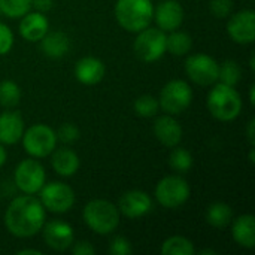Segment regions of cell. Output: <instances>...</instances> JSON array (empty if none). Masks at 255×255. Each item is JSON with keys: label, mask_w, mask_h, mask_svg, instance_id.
<instances>
[{"label": "cell", "mask_w": 255, "mask_h": 255, "mask_svg": "<svg viewBox=\"0 0 255 255\" xmlns=\"http://www.w3.org/2000/svg\"><path fill=\"white\" fill-rule=\"evenodd\" d=\"M46 220V212L39 199L33 194L15 197L6 209L4 226L7 232L19 239L37 235Z\"/></svg>", "instance_id": "6da1fadb"}, {"label": "cell", "mask_w": 255, "mask_h": 255, "mask_svg": "<svg viewBox=\"0 0 255 255\" xmlns=\"http://www.w3.org/2000/svg\"><path fill=\"white\" fill-rule=\"evenodd\" d=\"M152 16L154 4L151 0H117L115 3V18L130 33H139L146 28Z\"/></svg>", "instance_id": "7a4b0ae2"}, {"label": "cell", "mask_w": 255, "mask_h": 255, "mask_svg": "<svg viewBox=\"0 0 255 255\" xmlns=\"http://www.w3.org/2000/svg\"><path fill=\"white\" fill-rule=\"evenodd\" d=\"M208 109L211 115L223 123L233 121L239 117L242 111V99L241 94L235 90V87L217 84L208 94L206 100Z\"/></svg>", "instance_id": "3957f363"}, {"label": "cell", "mask_w": 255, "mask_h": 255, "mask_svg": "<svg viewBox=\"0 0 255 255\" xmlns=\"http://www.w3.org/2000/svg\"><path fill=\"white\" fill-rule=\"evenodd\" d=\"M84 223L97 235H109L120 224V211L109 200L94 199L88 202L82 211Z\"/></svg>", "instance_id": "277c9868"}, {"label": "cell", "mask_w": 255, "mask_h": 255, "mask_svg": "<svg viewBox=\"0 0 255 255\" xmlns=\"http://www.w3.org/2000/svg\"><path fill=\"white\" fill-rule=\"evenodd\" d=\"M24 151L33 158H45L52 154L57 146V134L46 124H34L24 130L22 134Z\"/></svg>", "instance_id": "5b68a950"}, {"label": "cell", "mask_w": 255, "mask_h": 255, "mask_svg": "<svg viewBox=\"0 0 255 255\" xmlns=\"http://www.w3.org/2000/svg\"><path fill=\"white\" fill-rule=\"evenodd\" d=\"M154 196L163 208L178 209L188 202L191 188L182 176L169 175L157 184Z\"/></svg>", "instance_id": "8992f818"}, {"label": "cell", "mask_w": 255, "mask_h": 255, "mask_svg": "<svg viewBox=\"0 0 255 255\" xmlns=\"http://www.w3.org/2000/svg\"><path fill=\"white\" fill-rule=\"evenodd\" d=\"M193 90L182 79L169 81L160 91L158 105L167 115H179L190 108Z\"/></svg>", "instance_id": "52a82bcc"}, {"label": "cell", "mask_w": 255, "mask_h": 255, "mask_svg": "<svg viewBox=\"0 0 255 255\" xmlns=\"http://www.w3.org/2000/svg\"><path fill=\"white\" fill-rule=\"evenodd\" d=\"M136 57L145 63H154L166 54V33L160 28L146 27L140 30L133 43Z\"/></svg>", "instance_id": "ba28073f"}, {"label": "cell", "mask_w": 255, "mask_h": 255, "mask_svg": "<svg viewBox=\"0 0 255 255\" xmlns=\"http://www.w3.org/2000/svg\"><path fill=\"white\" fill-rule=\"evenodd\" d=\"M13 181L18 190H21L24 194H36L45 185L46 181L45 167L33 157L25 158L19 161V164L16 166L13 173Z\"/></svg>", "instance_id": "9c48e42d"}, {"label": "cell", "mask_w": 255, "mask_h": 255, "mask_svg": "<svg viewBox=\"0 0 255 255\" xmlns=\"http://www.w3.org/2000/svg\"><path fill=\"white\" fill-rule=\"evenodd\" d=\"M40 203L43 208L54 214L69 212L75 205V191L60 181L45 184L40 188Z\"/></svg>", "instance_id": "30bf717a"}, {"label": "cell", "mask_w": 255, "mask_h": 255, "mask_svg": "<svg viewBox=\"0 0 255 255\" xmlns=\"http://www.w3.org/2000/svg\"><path fill=\"white\" fill-rule=\"evenodd\" d=\"M218 67L215 58L206 54H193L185 61V72L188 78L202 87L212 85L218 81Z\"/></svg>", "instance_id": "8fae6325"}, {"label": "cell", "mask_w": 255, "mask_h": 255, "mask_svg": "<svg viewBox=\"0 0 255 255\" xmlns=\"http://www.w3.org/2000/svg\"><path fill=\"white\" fill-rule=\"evenodd\" d=\"M227 33L233 42L239 45H250L255 39V12L253 9L241 10L230 16L227 22Z\"/></svg>", "instance_id": "7c38bea8"}, {"label": "cell", "mask_w": 255, "mask_h": 255, "mask_svg": "<svg viewBox=\"0 0 255 255\" xmlns=\"http://www.w3.org/2000/svg\"><path fill=\"white\" fill-rule=\"evenodd\" d=\"M43 241L45 244L54 250V251H66L72 247L75 242V235L73 229L70 224L60 221V220H52L46 224H43Z\"/></svg>", "instance_id": "4fadbf2b"}, {"label": "cell", "mask_w": 255, "mask_h": 255, "mask_svg": "<svg viewBox=\"0 0 255 255\" xmlns=\"http://www.w3.org/2000/svg\"><path fill=\"white\" fill-rule=\"evenodd\" d=\"M152 19L163 31L178 30L184 22V7L178 0H163L154 7Z\"/></svg>", "instance_id": "5bb4252c"}, {"label": "cell", "mask_w": 255, "mask_h": 255, "mask_svg": "<svg viewBox=\"0 0 255 255\" xmlns=\"http://www.w3.org/2000/svg\"><path fill=\"white\" fill-rule=\"evenodd\" d=\"M117 208L120 214H123L124 217L130 220H136L146 215L152 209V200L145 191L131 190L121 196Z\"/></svg>", "instance_id": "9a60e30c"}, {"label": "cell", "mask_w": 255, "mask_h": 255, "mask_svg": "<svg viewBox=\"0 0 255 255\" xmlns=\"http://www.w3.org/2000/svg\"><path fill=\"white\" fill-rule=\"evenodd\" d=\"M154 134L160 143L167 148H175L182 140V127L173 115L158 117L154 123Z\"/></svg>", "instance_id": "2e32d148"}, {"label": "cell", "mask_w": 255, "mask_h": 255, "mask_svg": "<svg viewBox=\"0 0 255 255\" xmlns=\"http://www.w3.org/2000/svg\"><path fill=\"white\" fill-rule=\"evenodd\" d=\"M24 120L19 112L7 111L0 114V143L15 145L24 134Z\"/></svg>", "instance_id": "e0dca14e"}, {"label": "cell", "mask_w": 255, "mask_h": 255, "mask_svg": "<svg viewBox=\"0 0 255 255\" xmlns=\"http://www.w3.org/2000/svg\"><path fill=\"white\" fill-rule=\"evenodd\" d=\"M49 31V22L42 12H27L21 16L19 34L28 42H39Z\"/></svg>", "instance_id": "ac0fdd59"}, {"label": "cell", "mask_w": 255, "mask_h": 255, "mask_svg": "<svg viewBox=\"0 0 255 255\" xmlns=\"http://www.w3.org/2000/svg\"><path fill=\"white\" fill-rule=\"evenodd\" d=\"M75 76L84 85L99 84L106 73V67L102 60L96 57H84L75 64Z\"/></svg>", "instance_id": "d6986e66"}, {"label": "cell", "mask_w": 255, "mask_h": 255, "mask_svg": "<svg viewBox=\"0 0 255 255\" xmlns=\"http://www.w3.org/2000/svg\"><path fill=\"white\" fill-rule=\"evenodd\" d=\"M232 235L238 245L254 250L255 247V218L254 215L247 214L241 215L236 220H233L232 224Z\"/></svg>", "instance_id": "ffe728a7"}, {"label": "cell", "mask_w": 255, "mask_h": 255, "mask_svg": "<svg viewBox=\"0 0 255 255\" xmlns=\"http://www.w3.org/2000/svg\"><path fill=\"white\" fill-rule=\"evenodd\" d=\"M79 157L75 151H72L70 148H58L52 151V160H51V166L55 170L57 175L63 176V178H69L73 176L78 169H79Z\"/></svg>", "instance_id": "44dd1931"}, {"label": "cell", "mask_w": 255, "mask_h": 255, "mask_svg": "<svg viewBox=\"0 0 255 255\" xmlns=\"http://www.w3.org/2000/svg\"><path fill=\"white\" fill-rule=\"evenodd\" d=\"M39 42L42 52L49 58H61L70 49V39L63 31H48Z\"/></svg>", "instance_id": "7402d4cb"}, {"label": "cell", "mask_w": 255, "mask_h": 255, "mask_svg": "<svg viewBox=\"0 0 255 255\" xmlns=\"http://www.w3.org/2000/svg\"><path fill=\"white\" fill-rule=\"evenodd\" d=\"M232 220H233V209L230 205L224 202H215L206 211V221L215 229L227 227L232 223Z\"/></svg>", "instance_id": "603a6c76"}, {"label": "cell", "mask_w": 255, "mask_h": 255, "mask_svg": "<svg viewBox=\"0 0 255 255\" xmlns=\"http://www.w3.org/2000/svg\"><path fill=\"white\" fill-rule=\"evenodd\" d=\"M193 48V39L185 31L173 30L169 36H166V52H170L176 57L187 55Z\"/></svg>", "instance_id": "cb8c5ba5"}, {"label": "cell", "mask_w": 255, "mask_h": 255, "mask_svg": "<svg viewBox=\"0 0 255 255\" xmlns=\"http://www.w3.org/2000/svg\"><path fill=\"white\" fill-rule=\"evenodd\" d=\"M196 253L194 245L190 239L184 236H172L167 238L161 245L163 255H193Z\"/></svg>", "instance_id": "d4e9b609"}, {"label": "cell", "mask_w": 255, "mask_h": 255, "mask_svg": "<svg viewBox=\"0 0 255 255\" xmlns=\"http://www.w3.org/2000/svg\"><path fill=\"white\" fill-rule=\"evenodd\" d=\"M242 69L235 60H226L218 67V81L224 85L236 87L241 81Z\"/></svg>", "instance_id": "484cf974"}, {"label": "cell", "mask_w": 255, "mask_h": 255, "mask_svg": "<svg viewBox=\"0 0 255 255\" xmlns=\"http://www.w3.org/2000/svg\"><path fill=\"white\" fill-rule=\"evenodd\" d=\"M21 100V90L13 81H1L0 82V106L3 108H15Z\"/></svg>", "instance_id": "4316f807"}, {"label": "cell", "mask_w": 255, "mask_h": 255, "mask_svg": "<svg viewBox=\"0 0 255 255\" xmlns=\"http://www.w3.org/2000/svg\"><path fill=\"white\" fill-rule=\"evenodd\" d=\"M169 166L179 175L187 173L193 167V155L185 148H175L169 155Z\"/></svg>", "instance_id": "83f0119b"}, {"label": "cell", "mask_w": 255, "mask_h": 255, "mask_svg": "<svg viewBox=\"0 0 255 255\" xmlns=\"http://www.w3.org/2000/svg\"><path fill=\"white\" fill-rule=\"evenodd\" d=\"M31 9V0H0V12L7 18H21Z\"/></svg>", "instance_id": "f1b7e54d"}, {"label": "cell", "mask_w": 255, "mask_h": 255, "mask_svg": "<svg viewBox=\"0 0 255 255\" xmlns=\"http://www.w3.org/2000/svg\"><path fill=\"white\" fill-rule=\"evenodd\" d=\"M158 109H160L158 99H155L151 94H143V96L137 97L136 102H134V112L139 117H143V118L155 117Z\"/></svg>", "instance_id": "f546056e"}, {"label": "cell", "mask_w": 255, "mask_h": 255, "mask_svg": "<svg viewBox=\"0 0 255 255\" xmlns=\"http://www.w3.org/2000/svg\"><path fill=\"white\" fill-rule=\"evenodd\" d=\"M55 134H57V140H58V142H61V143H64V145H70V143H73V142H76V140L79 139L81 131H79V128H78L75 124L66 123V124H63V126L55 131Z\"/></svg>", "instance_id": "4dcf8cb0"}, {"label": "cell", "mask_w": 255, "mask_h": 255, "mask_svg": "<svg viewBox=\"0 0 255 255\" xmlns=\"http://www.w3.org/2000/svg\"><path fill=\"white\" fill-rule=\"evenodd\" d=\"M109 254L112 255H130L133 253V247L130 241L124 236H115L109 242Z\"/></svg>", "instance_id": "1f68e13d"}, {"label": "cell", "mask_w": 255, "mask_h": 255, "mask_svg": "<svg viewBox=\"0 0 255 255\" xmlns=\"http://www.w3.org/2000/svg\"><path fill=\"white\" fill-rule=\"evenodd\" d=\"M209 9L215 18H229L233 10V0H211Z\"/></svg>", "instance_id": "d6a6232c"}, {"label": "cell", "mask_w": 255, "mask_h": 255, "mask_svg": "<svg viewBox=\"0 0 255 255\" xmlns=\"http://www.w3.org/2000/svg\"><path fill=\"white\" fill-rule=\"evenodd\" d=\"M13 46V33L12 30L0 22V55H6Z\"/></svg>", "instance_id": "836d02e7"}, {"label": "cell", "mask_w": 255, "mask_h": 255, "mask_svg": "<svg viewBox=\"0 0 255 255\" xmlns=\"http://www.w3.org/2000/svg\"><path fill=\"white\" fill-rule=\"evenodd\" d=\"M72 254L73 255H94L96 254V250L94 247L87 242V241H79V242H73L72 244Z\"/></svg>", "instance_id": "e575fe53"}, {"label": "cell", "mask_w": 255, "mask_h": 255, "mask_svg": "<svg viewBox=\"0 0 255 255\" xmlns=\"http://www.w3.org/2000/svg\"><path fill=\"white\" fill-rule=\"evenodd\" d=\"M54 6V0H31V7H34L36 12H49Z\"/></svg>", "instance_id": "d590c367"}, {"label": "cell", "mask_w": 255, "mask_h": 255, "mask_svg": "<svg viewBox=\"0 0 255 255\" xmlns=\"http://www.w3.org/2000/svg\"><path fill=\"white\" fill-rule=\"evenodd\" d=\"M254 126H255V120H251L250 123H248V130H247V134H248V140H250V143H251V146H254L255 140H254Z\"/></svg>", "instance_id": "8d00e7d4"}, {"label": "cell", "mask_w": 255, "mask_h": 255, "mask_svg": "<svg viewBox=\"0 0 255 255\" xmlns=\"http://www.w3.org/2000/svg\"><path fill=\"white\" fill-rule=\"evenodd\" d=\"M18 255H42V253L40 251H37V250H28V248H25V250H19L18 253H16Z\"/></svg>", "instance_id": "74e56055"}, {"label": "cell", "mask_w": 255, "mask_h": 255, "mask_svg": "<svg viewBox=\"0 0 255 255\" xmlns=\"http://www.w3.org/2000/svg\"><path fill=\"white\" fill-rule=\"evenodd\" d=\"M6 158H7V152H6L4 146L0 143V167L6 163Z\"/></svg>", "instance_id": "f35d334b"}, {"label": "cell", "mask_w": 255, "mask_h": 255, "mask_svg": "<svg viewBox=\"0 0 255 255\" xmlns=\"http://www.w3.org/2000/svg\"><path fill=\"white\" fill-rule=\"evenodd\" d=\"M254 90H255V87H254V85H251V88H250V102H251V105H253V106H254V105H255Z\"/></svg>", "instance_id": "ab89813d"}, {"label": "cell", "mask_w": 255, "mask_h": 255, "mask_svg": "<svg viewBox=\"0 0 255 255\" xmlns=\"http://www.w3.org/2000/svg\"><path fill=\"white\" fill-rule=\"evenodd\" d=\"M199 254L200 255H217V253H215L214 250H202Z\"/></svg>", "instance_id": "60d3db41"}, {"label": "cell", "mask_w": 255, "mask_h": 255, "mask_svg": "<svg viewBox=\"0 0 255 255\" xmlns=\"http://www.w3.org/2000/svg\"><path fill=\"white\" fill-rule=\"evenodd\" d=\"M250 161L254 163V148H251V154H250Z\"/></svg>", "instance_id": "b9f144b4"}, {"label": "cell", "mask_w": 255, "mask_h": 255, "mask_svg": "<svg viewBox=\"0 0 255 255\" xmlns=\"http://www.w3.org/2000/svg\"><path fill=\"white\" fill-rule=\"evenodd\" d=\"M0 13H1V12H0Z\"/></svg>", "instance_id": "7bdbcfd3"}]
</instances>
